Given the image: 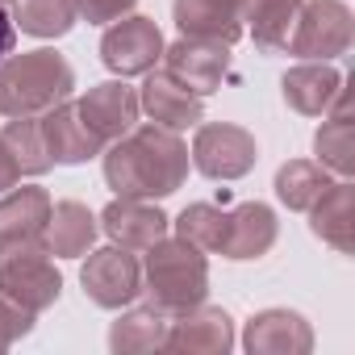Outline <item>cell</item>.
Here are the masks:
<instances>
[{"label": "cell", "mask_w": 355, "mask_h": 355, "mask_svg": "<svg viewBox=\"0 0 355 355\" xmlns=\"http://www.w3.org/2000/svg\"><path fill=\"white\" fill-rule=\"evenodd\" d=\"M105 180L117 197H171L189 180V146L167 125H138L105 150Z\"/></svg>", "instance_id": "cell-1"}, {"label": "cell", "mask_w": 355, "mask_h": 355, "mask_svg": "<svg viewBox=\"0 0 355 355\" xmlns=\"http://www.w3.org/2000/svg\"><path fill=\"white\" fill-rule=\"evenodd\" d=\"M76 88V71L59 51H26L0 59V113L5 117H38L67 101Z\"/></svg>", "instance_id": "cell-2"}, {"label": "cell", "mask_w": 355, "mask_h": 355, "mask_svg": "<svg viewBox=\"0 0 355 355\" xmlns=\"http://www.w3.org/2000/svg\"><path fill=\"white\" fill-rule=\"evenodd\" d=\"M142 293H150V305L167 309V313H184L193 305L205 301L209 293V263L205 251H197L184 239H159L155 247H146V263H142Z\"/></svg>", "instance_id": "cell-3"}, {"label": "cell", "mask_w": 355, "mask_h": 355, "mask_svg": "<svg viewBox=\"0 0 355 355\" xmlns=\"http://www.w3.org/2000/svg\"><path fill=\"white\" fill-rule=\"evenodd\" d=\"M351 30H355V21L343 0H301L284 51L305 63H326V59L347 55Z\"/></svg>", "instance_id": "cell-4"}, {"label": "cell", "mask_w": 355, "mask_h": 355, "mask_svg": "<svg viewBox=\"0 0 355 355\" xmlns=\"http://www.w3.org/2000/svg\"><path fill=\"white\" fill-rule=\"evenodd\" d=\"M0 293L26 305L30 313H42L46 305L59 301L63 276L46 259V247H17V251H0Z\"/></svg>", "instance_id": "cell-5"}, {"label": "cell", "mask_w": 355, "mask_h": 355, "mask_svg": "<svg viewBox=\"0 0 355 355\" xmlns=\"http://www.w3.org/2000/svg\"><path fill=\"white\" fill-rule=\"evenodd\" d=\"M255 159H259V146L243 125H230V121L197 125L193 163H197V171L209 175V180H239V175H247L255 167Z\"/></svg>", "instance_id": "cell-6"}, {"label": "cell", "mask_w": 355, "mask_h": 355, "mask_svg": "<svg viewBox=\"0 0 355 355\" xmlns=\"http://www.w3.org/2000/svg\"><path fill=\"white\" fill-rule=\"evenodd\" d=\"M80 284H84V293H88L92 305L121 309V305H130V301L142 297V263L125 247H101L80 268Z\"/></svg>", "instance_id": "cell-7"}, {"label": "cell", "mask_w": 355, "mask_h": 355, "mask_svg": "<svg viewBox=\"0 0 355 355\" xmlns=\"http://www.w3.org/2000/svg\"><path fill=\"white\" fill-rule=\"evenodd\" d=\"M101 59L113 76H146L163 59V34L150 17H117L101 38Z\"/></svg>", "instance_id": "cell-8"}, {"label": "cell", "mask_w": 355, "mask_h": 355, "mask_svg": "<svg viewBox=\"0 0 355 355\" xmlns=\"http://www.w3.org/2000/svg\"><path fill=\"white\" fill-rule=\"evenodd\" d=\"M163 67L197 96H209L222 88V80L230 71V46L205 42V38H180V42L163 46Z\"/></svg>", "instance_id": "cell-9"}, {"label": "cell", "mask_w": 355, "mask_h": 355, "mask_svg": "<svg viewBox=\"0 0 355 355\" xmlns=\"http://www.w3.org/2000/svg\"><path fill=\"white\" fill-rule=\"evenodd\" d=\"M76 109H80L84 125H88L105 146L117 142L121 134H130L134 121H138V113H142V109H138V92H134L125 80H109V84L88 88V96H80Z\"/></svg>", "instance_id": "cell-10"}, {"label": "cell", "mask_w": 355, "mask_h": 355, "mask_svg": "<svg viewBox=\"0 0 355 355\" xmlns=\"http://www.w3.org/2000/svg\"><path fill=\"white\" fill-rule=\"evenodd\" d=\"M230 347H234L230 313L214 309L205 301L184 309V313H175L171 330H167V343H163V351H189V355H226Z\"/></svg>", "instance_id": "cell-11"}, {"label": "cell", "mask_w": 355, "mask_h": 355, "mask_svg": "<svg viewBox=\"0 0 355 355\" xmlns=\"http://www.w3.org/2000/svg\"><path fill=\"white\" fill-rule=\"evenodd\" d=\"M138 109L150 113L155 125H167V130H184V125H197L205 117V105L193 88H184L167 67H150L146 71V84L138 92Z\"/></svg>", "instance_id": "cell-12"}, {"label": "cell", "mask_w": 355, "mask_h": 355, "mask_svg": "<svg viewBox=\"0 0 355 355\" xmlns=\"http://www.w3.org/2000/svg\"><path fill=\"white\" fill-rule=\"evenodd\" d=\"M51 218V193L46 189H17L0 197V251L17 247H46L42 230Z\"/></svg>", "instance_id": "cell-13"}, {"label": "cell", "mask_w": 355, "mask_h": 355, "mask_svg": "<svg viewBox=\"0 0 355 355\" xmlns=\"http://www.w3.org/2000/svg\"><path fill=\"white\" fill-rule=\"evenodd\" d=\"M167 226H171V218H167L163 209L138 201V197H117V201H109L105 214H101V230H105L117 247H125V251H146V247H155V243L167 234Z\"/></svg>", "instance_id": "cell-14"}, {"label": "cell", "mask_w": 355, "mask_h": 355, "mask_svg": "<svg viewBox=\"0 0 355 355\" xmlns=\"http://www.w3.org/2000/svg\"><path fill=\"white\" fill-rule=\"evenodd\" d=\"M38 125H42V142H46L51 163H88L92 155L105 150V142L84 125V117L71 101H59L55 109H46L38 117Z\"/></svg>", "instance_id": "cell-15"}, {"label": "cell", "mask_w": 355, "mask_h": 355, "mask_svg": "<svg viewBox=\"0 0 355 355\" xmlns=\"http://www.w3.org/2000/svg\"><path fill=\"white\" fill-rule=\"evenodd\" d=\"M243 347L251 355H305L313 347V330L293 309H263L247 322Z\"/></svg>", "instance_id": "cell-16"}, {"label": "cell", "mask_w": 355, "mask_h": 355, "mask_svg": "<svg viewBox=\"0 0 355 355\" xmlns=\"http://www.w3.org/2000/svg\"><path fill=\"white\" fill-rule=\"evenodd\" d=\"M276 243V214L259 201H243L239 209H230L226 218V243L222 255L226 259H259L268 255Z\"/></svg>", "instance_id": "cell-17"}, {"label": "cell", "mask_w": 355, "mask_h": 355, "mask_svg": "<svg viewBox=\"0 0 355 355\" xmlns=\"http://www.w3.org/2000/svg\"><path fill=\"white\" fill-rule=\"evenodd\" d=\"M280 88H284V101H288L297 113H305V117H326L330 105H334V96L343 92V76H338L330 63H301V67L284 71Z\"/></svg>", "instance_id": "cell-18"}, {"label": "cell", "mask_w": 355, "mask_h": 355, "mask_svg": "<svg viewBox=\"0 0 355 355\" xmlns=\"http://www.w3.org/2000/svg\"><path fill=\"white\" fill-rule=\"evenodd\" d=\"M96 218L88 214V205L80 201H59L51 205V218H46V230H42V243H46V255H59V259H80L88 255V247L96 243Z\"/></svg>", "instance_id": "cell-19"}, {"label": "cell", "mask_w": 355, "mask_h": 355, "mask_svg": "<svg viewBox=\"0 0 355 355\" xmlns=\"http://www.w3.org/2000/svg\"><path fill=\"white\" fill-rule=\"evenodd\" d=\"M309 214H313V234L322 239V243H330L334 251H343V255H351L355 251V189L347 184V180H338V184H330L313 205H309Z\"/></svg>", "instance_id": "cell-20"}, {"label": "cell", "mask_w": 355, "mask_h": 355, "mask_svg": "<svg viewBox=\"0 0 355 355\" xmlns=\"http://www.w3.org/2000/svg\"><path fill=\"white\" fill-rule=\"evenodd\" d=\"M175 26L184 38H205V42H226L234 46L243 38V17L226 9L222 0H175Z\"/></svg>", "instance_id": "cell-21"}, {"label": "cell", "mask_w": 355, "mask_h": 355, "mask_svg": "<svg viewBox=\"0 0 355 355\" xmlns=\"http://www.w3.org/2000/svg\"><path fill=\"white\" fill-rule=\"evenodd\" d=\"M334 117L322 121L318 138H313V150H318V163L326 171H338V175H351L355 171V121H351V96L347 88L334 96Z\"/></svg>", "instance_id": "cell-22"}, {"label": "cell", "mask_w": 355, "mask_h": 355, "mask_svg": "<svg viewBox=\"0 0 355 355\" xmlns=\"http://www.w3.org/2000/svg\"><path fill=\"white\" fill-rule=\"evenodd\" d=\"M171 318L167 309L159 305H146V309H130L125 318L113 322L109 330V347L117 355H134V351H163L167 343V330H171Z\"/></svg>", "instance_id": "cell-23"}, {"label": "cell", "mask_w": 355, "mask_h": 355, "mask_svg": "<svg viewBox=\"0 0 355 355\" xmlns=\"http://www.w3.org/2000/svg\"><path fill=\"white\" fill-rule=\"evenodd\" d=\"M76 17V0H13V26L30 38H63Z\"/></svg>", "instance_id": "cell-24"}, {"label": "cell", "mask_w": 355, "mask_h": 355, "mask_svg": "<svg viewBox=\"0 0 355 355\" xmlns=\"http://www.w3.org/2000/svg\"><path fill=\"white\" fill-rule=\"evenodd\" d=\"M330 171L322 163H309V159H288L280 171H276V197L288 205V209H309L326 189H330Z\"/></svg>", "instance_id": "cell-25"}, {"label": "cell", "mask_w": 355, "mask_h": 355, "mask_svg": "<svg viewBox=\"0 0 355 355\" xmlns=\"http://www.w3.org/2000/svg\"><path fill=\"white\" fill-rule=\"evenodd\" d=\"M297 5L301 0H251L243 21H251V34L263 51H284L297 21Z\"/></svg>", "instance_id": "cell-26"}, {"label": "cell", "mask_w": 355, "mask_h": 355, "mask_svg": "<svg viewBox=\"0 0 355 355\" xmlns=\"http://www.w3.org/2000/svg\"><path fill=\"white\" fill-rule=\"evenodd\" d=\"M226 218H230V209H218V205H189L171 226H175V239L193 243L197 251L222 255V243H226Z\"/></svg>", "instance_id": "cell-27"}, {"label": "cell", "mask_w": 355, "mask_h": 355, "mask_svg": "<svg viewBox=\"0 0 355 355\" xmlns=\"http://www.w3.org/2000/svg\"><path fill=\"white\" fill-rule=\"evenodd\" d=\"M0 142L9 146V155L17 159L21 175H42L51 167V155H46V142H42V125L34 117H13L0 134Z\"/></svg>", "instance_id": "cell-28"}, {"label": "cell", "mask_w": 355, "mask_h": 355, "mask_svg": "<svg viewBox=\"0 0 355 355\" xmlns=\"http://www.w3.org/2000/svg\"><path fill=\"white\" fill-rule=\"evenodd\" d=\"M30 330H34V313H30L26 305H17L13 297L0 293V351H5L13 338L30 334Z\"/></svg>", "instance_id": "cell-29"}, {"label": "cell", "mask_w": 355, "mask_h": 355, "mask_svg": "<svg viewBox=\"0 0 355 355\" xmlns=\"http://www.w3.org/2000/svg\"><path fill=\"white\" fill-rule=\"evenodd\" d=\"M134 9V0H76V13L92 26H109Z\"/></svg>", "instance_id": "cell-30"}, {"label": "cell", "mask_w": 355, "mask_h": 355, "mask_svg": "<svg viewBox=\"0 0 355 355\" xmlns=\"http://www.w3.org/2000/svg\"><path fill=\"white\" fill-rule=\"evenodd\" d=\"M17 180H21V167H17V159L9 155V146L0 142V193H9Z\"/></svg>", "instance_id": "cell-31"}, {"label": "cell", "mask_w": 355, "mask_h": 355, "mask_svg": "<svg viewBox=\"0 0 355 355\" xmlns=\"http://www.w3.org/2000/svg\"><path fill=\"white\" fill-rule=\"evenodd\" d=\"M13 38H17V26H13V17L5 13V5H0V59L13 51Z\"/></svg>", "instance_id": "cell-32"}, {"label": "cell", "mask_w": 355, "mask_h": 355, "mask_svg": "<svg viewBox=\"0 0 355 355\" xmlns=\"http://www.w3.org/2000/svg\"><path fill=\"white\" fill-rule=\"evenodd\" d=\"M222 5H226V9H234V13L243 17V13H247V5H251V0H222Z\"/></svg>", "instance_id": "cell-33"}, {"label": "cell", "mask_w": 355, "mask_h": 355, "mask_svg": "<svg viewBox=\"0 0 355 355\" xmlns=\"http://www.w3.org/2000/svg\"><path fill=\"white\" fill-rule=\"evenodd\" d=\"M0 5H9V0H0Z\"/></svg>", "instance_id": "cell-34"}]
</instances>
